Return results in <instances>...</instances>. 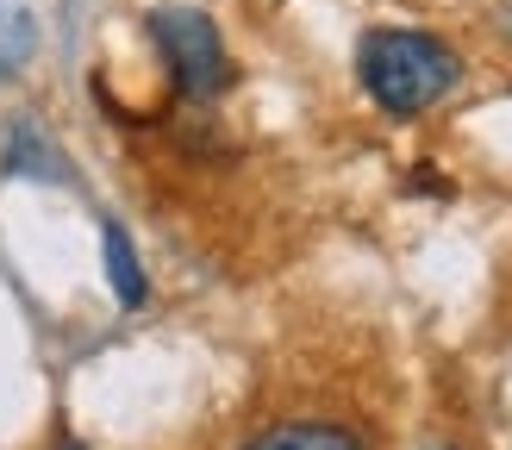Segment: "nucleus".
<instances>
[{
  "mask_svg": "<svg viewBox=\"0 0 512 450\" xmlns=\"http://www.w3.org/2000/svg\"><path fill=\"white\" fill-rule=\"evenodd\" d=\"M356 75H363V88L381 113L413 119V113H431L463 82V57L444 38L419 32V25H375L363 50H356Z\"/></svg>",
  "mask_w": 512,
  "mask_h": 450,
  "instance_id": "nucleus-1",
  "label": "nucleus"
},
{
  "mask_svg": "<svg viewBox=\"0 0 512 450\" xmlns=\"http://www.w3.org/2000/svg\"><path fill=\"white\" fill-rule=\"evenodd\" d=\"M150 38H157L169 82L182 88L188 100H213L232 88V57H225V38L207 13L194 7H157L150 13Z\"/></svg>",
  "mask_w": 512,
  "mask_h": 450,
  "instance_id": "nucleus-2",
  "label": "nucleus"
},
{
  "mask_svg": "<svg viewBox=\"0 0 512 450\" xmlns=\"http://www.w3.org/2000/svg\"><path fill=\"white\" fill-rule=\"evenodd\" d=\"M244 450H369L350 425H325V419H288V425H269L256 432Z\"/></svg>",
  "mask_w": 512,
  "mask_h": 450,
  "instance_id": "nucleus-3",
  "label": "nucleus"
},
{
  "mask_svg": "<svg viewBox=\"0 0 512 450\" xmlns=\"http://www.w3.org/2000/svg\"><path fill=\"white\" fill-rule=\"evenodd\" d=\"M100 250H107V282H113V300H119V307H144L150 282H144V263H138V250H132V238H125V225H119V219L100 225Z\"/></svg>",
  "mask_w": 512,
  "mask_h": 450,
  "instance_id": "nucleus-4",
  "label": "nucleus"
},
{
  "mask_svg": "<svg viewBox=\"0 0 512 450\" xmlns=\"http://www.w3.org/2000/svg\"><path fill=\"white\" fill-rule=\"evenodd\" d=\"M32 57H38V19L19 0H0V82L19 75Z\"/></svg>",
  "mask_w": 512,
  "mask_h": 450,
  "instance_id": "nucleus-5",
  "label": "nucleus"
},
{
  "mask_svg": "<svg viewBox=\"0 0 512 450\" xmlns=\"http://www.w3.org/2000/svg\"><path fill=\"white\" fill-rule=\"evenodd\" d=\"M0 169H7V175H38V182H44V175H57V157H50V144H44V132H38V125H13V138H7V157H0Z\"/></svg>",
  "mask_w": 512,
  "mask_h": 450,
  "instance_id": "nucleus-6",
  "label": "nucleus"
},
{
  "mask_svg": "<svg viewBox=\"0 0 512 450\" xmlns=\"http://www.w3.org/2000/svg\"><path fill=\"white\" fill-rule=\"evenodd\" d=\"M57 450H82V444H75V438H63V444H57Z\"/></svg>",
  "mask_w": 512,
  "mask_h": 450,
  "instance_id": "nucleus-7",
  "label": "nucleus"
},
{
  "mask_svg": "<svg viewBox=\"0 0 512 450\" xmlns=\"http://www.w3.org/2000/svg\"><path fill=\"white\" fill-rule=\"evenodd\" d=\"M506 38H512V7H506Z\"/></svg>",
  "mask_w": 512,
  "mask_h": 450,
  "instance_id": "nucleus-8",
  "label": "nucleus"
},
{
  "mask_svg": "<svg viewBox=\"0 0 512 450\" xmlns=\"http://www.w3.org/2000/svg\"><path fill=\"white\" fill-rule=\"evenodd\" d=\"M425 450H450V444H425Z\"/></svg>",
  "mask_w": 512,
  "mask_h": 450,
  "instance_id": "nucleus-9",
  "label": "nucleus"
}]
</instances>
